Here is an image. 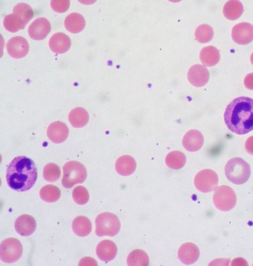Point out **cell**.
Here are the masks:
<instances>
[{
  "label": "cell",
  "instance_id": "6da1fadb",
  "mask_svg": "<svg viewBox=\"0 0 253 266\" xmlns=\"http://www.w3.org/2000/svg\"><path fill=\"white\" fill-rule=\"evenodd\" d=\"M225 123L232 132L243 135L253 130V99L245 96L234 99L227 106Z\"/></svg>",
  "mask_w": 253,
  "mask_h": 266
},
{
  "label": "cell",
  "instance_id": "7a4b0ae2",
  "mask_svg": "<svg viewBox=\"0 0 253 266\" xmlns=\"http://www.w3.org/2000/svg\"><path fill=\"white\" fill-rule=\"evenodd\" d=\"M38 171L34 161L25 156L15 157L6 171L8 185L13 190L23 192L31 189L37 179Z\"/></svg>",
  "mask_w": 253,
  "mask_h": 266
},
{
  "label": "cell",
  "instance_id": "3957f363",
  "mask_svg": "<svg viewBox=\"0 0 253 266\" xmlns=\"http://www.w3.org/2000/svg\"><path fill=\"white\" fill-rule=\"evenodd\" d=\"M225 174L232 183L241 185L246 182L251 175L249 164L241 158L229 160L225 166Z\"/></svg>",
  "mask_w": 253,
  "mask_h": 266
},
{
  "label": "cell",
  "instance_id": "277c9868",
  "mask_svg": "<svg viewBox=\"0 0 253 266\" xmlns=\"http://www.w3.org/2000/svg\"><path fill=\"white\" fill-rule=\"evenodd\" d=\"M63 175L61 180L62 186L70 189L75 184L83 183L87 177L84 166L75 160L66 162L63 167Z\"/></svg>",
  "mask_w": 253,
  "mask_h": 266
},
{
  "label": "cell",
  "instance_id": "5b68a950",
  "mask_svg": "<svg viewBox=\"0 0 253 266\" xmlns=\"http://www.w3.org/2000/svg\"><path fill=\"white\" fill-rule=\"evenodd\" d=\"M95 234L98 237L116 235L121 228L120 221L116 215L111 213L104 212L96 217Z\"/></svg>",
  "mask_w": 253,
  "mask_h": 266
},
{
  "label": "cell",
  "instance_id": "8992f818",
  "mask_svg": "<svg viewBox=\"0 0 253 266\" xmlns=\"http://www.w3.org/2000/svg\"><path fill=\"white\" fill-rule=\"evenodd\" d=\"M237 197L229 186L221 185L216 188L213 195V202L216 208L223 212L232 210L235 206Z\"/></svg>",
  "mask_w": 253,
  "mask_h": 266
},
{
  "label": "cell",
  "instance_id": "52a82bcc",
  "mask_svg": "<svg viewBox=\"0 0 253 266\" xmlns=\"http://www.w3.org/2000/svg\"><path fill=\"white\" fill-rule=\"evenodd\" d=\"M23 247L21 242L15 238L3 240L0 245V259L4 263H12L22 256Z\"/></svg>",
  "mask_w": 253,
  "mask_h": 266
},
{
  "label": "cell",
  "instance_id": "ba28073f",
  "mask_svg": "<svg viewBox=\"0 0 253 266\" xmlns=\"http://www.w3.org/2000/svg\"><path fill=\"white\" fill-rule=\"evenodd\" d=\"M196 188L200 192L208 193L216 189L218 183V177L215 171L205 169L198 172L194 178Z\"/></svg>",
  "mask_w": 253,
  "mask_h": 266
},
{
  "label": "cell",
  "instance_id": "9c48e42d",
  "mask_svg": "<svg viewBox=\"0 0 253 266\" xmlns=\"http://www.w3.org/2000/svg\"><path fill=\"white\" fill-rule=\"evenodd\" d=\"M231 36L239 45H247L253 40V26L247 22H241L233 26Z\"/></svg>",
  "mask_w": 253,
  "mask_h": 266
},
{
  "label": "cell",
  "instance_id": "30bf717a",
  "mask_svg": "<svg viewBox=\"0 0 253 266\" xmlns=\"http://www.w3.org/2000/svg\"><path fill=\"white\" fill-rule=\"evenodd\" d=\"M8 53L13 58H21L27 55L29 46L27 41L23 37L15 36L10 39L6 44Z\"/></svg>",
  "mask_w": 253,
  "mask_h": 266
},
{
  "label": "cell",
  "instance_id": "8fae6325",
  "mask_svg": "<svg viewBox=\"0 0 253 266\" xmlns=\"http://www.w3.org/2000/svg\"><path fill=\"white\" fill-rule=\"evenodd\" d=\"M51 30L49 21L43 17L36 19L29 26L28 32L31 38L35 40H42L46 38Z\"/></svg>",
  "mask_w": 253,
  "mask_h": 266
},
{
  "label": "cell",
  "instance_id": "7c38bea8",
  "mask_svg": "<svg viewBox=\"0 0 253 266\" xmlns=\"http://www.w3.org/2000/svg\"><path fill=\"white\" fill-rule=\"evenodd\" d=\"M210 74L208 69L198 64L190 67L187 73V78L192 85L197 87L205 85L208 82Z\"/></svg>",
  "mask_w": 253,
  "mask_h": 266
},
{
  "label": "cell",
  "instance_id": "4fadbf2b",
  "mask_svg": "<svg viewBox=\"0 0 253 266\" xmlns=\"http://www.w3.org/2000/svg\"><path fill=\"white\" fill-rule=\"evenodd\" d=\"M200 256L198 247L190 242L185 243L179 248L178 257L179 260L184 264L190 265L195 263Z\"/></svg>",
  "mask_w": 253,
  "mask_h": 266
},
{
  "label": "cell",
  "instance_id": "5bb4252c",
  "mask_svg": "<svg viewBox=\"0 0 253 266\" xmlns=\"http://www.w3.org/2000/svg\"><path fill=\"white\" fill-rule=\"evenodd\" d=\"M37 224L35 218L31 215L24 214L20 215L14 223L15 231L21 236H28L35 231Z\"/></svg>",
  "mask_w": 253,
  "mask_h": 266
},
{
  "label": "cell",
  "instance_id": "9a60e30c",
  "mask_svg": "<svg viewBox=\"0 0 253 266\" xmlns=\"http://www.w3.org/2000/svg\"><path fill=\"white\" fill-rule=\"evenodd\" d=\"M204 139L201 132L192 129L184 135L182 145L188 151L194 152L199 150L203 145Z\"/></svg>",
  "mask_w": 253,
  "mask_h": 266
},
{
  "label": "cell",
  "instance_id": "2e32d148",
  "mask_svg": "<svg viewBox=\"0 0 253 266\" xmlns=\"http://www.w3.org/2000/svg\"><path fill=\"white\" fill-rule=\"evenodd\" d=\"M68 133L67 125L59 121L51 123L47 129V136L50 141L55 143L64 142L67 139Z\"/></svg>",
  "mask_w": 253,
  "mask_h": 266
},
{
  "label": "cell",
  "instance_id": "e0dca14e",
  "mask_svg": "<svg viewBox=\"0 0 253 266\" xmlns=\"http://www.w3.org/2000/svg\"><path fill=\"white\" fill-rule=\"evenodd\" d=\"M71 40L68 36L58 32L53 34L49 39V46L54 53L61 54L67 52L70 48Z\"/></svg>",
  "mask_w": 253,
  "mask_h": 266
},
{
  "label": "cell",
  "instance_id": "ac0fdd59",
  "mask_svg": "<svg viewBox=\"0 0 253 266\" xmlns=\"http://www.w3.org/2000/svg\"><path fill=\"white\" fill-rule=\"evenodd\" d=\"M117 248L113 241L104 240L97 245L96 254L98 258L103 262H108L113 260L116 256Z\"/></svg>",
  "mask_w": 253,
  "mask_h": 266
},
{
  "label": "cell",
  "instance_id": "d6986e66",
  "mask_svg": "<svg viewBox=\"0 0 253 266\" xmlns=\"http://www.w3.org/2000/svg\"><path fill=\"white\" fill-rule=\"evenodd\" d=\"M136 167L134 159L128 155H124L119 157L115 163L117 172L122 176H128L132 174Z\"/></svg>",
  "mask_w": 253,
  "mask_h": 266
},
{
  "label": "cell",
  "instance_id": "ffe728a7",
  "mask_svg": "<svg viewBox=\"0 0 253 266\" xmlns=\"http://www.w3.org/2000/svg\"><path fill=\"white\" fill-rule=\"evenodd\" d=\"M85 21L80 14L73 12L67 15L64 20V26L67 30L72 33H78L84 29Z\"/></svg>",
  "mask_w": 253,
  "mask_h": 266
},
{
  "label": "cell",
  "instance_id": "44dd1931",
  "mask_svg": "<svg viewBox=\"0 0 253 266\" xmlns=\"http://www.w3.org/2000/svg\"><path fill=\"white\" fill-rule=\"evenodd\" d=\"M220 53L215 47L209 46L203 48L200 53V59L202 64L208 67L216 64L220 60Z\"/></svg>",
  "mask_w": 253,
  "mask_h": 266
},
{
  "label": "cell",
  "instance_id": "7402d4cb",
  "mask_svg": "<svg viewBox=\"0 0 253 266\" xmlns=\"http://www.w3.org/2000/svg\"><path fill=\"white\" fill-rule=\"evenodd\" d=\"M72 228L74 233L79 237L88 235L92 229L90 220L84 216H78L73 221Z\"/></svg>",
  "mask_w": 253,
  "mask_h": 266
},
{
  "label": "cell",
  "instance_id": "603a6c76",
  "mask_svg": "<svg viewBox=\"0 0 253 266\" xmlns=\"http://www.w3.org/2000/svg\"><path fill=\"white\" fill-rule=\"evenodd\" d=\"M244 11V7L239 0L227 1L223 8V13L227 19L235 20L239 18Z\"/></svg>",
  "mask_w": 253,
  "mask_h": 266
},
{
  "label": "cell",
  "instance_id": "cb8c5ba5",
  "mask_svg": "<svg viewBox=\"0 0 253 266\" xmlns=\"http://www.w3.org/2000/svg\"><path fill=\"white\" fill-rule=\"evenodd\" d=\"M87 111L82 107H76L72 110L69 114L70 123L75 127H82L84 126L88 120Z\"/></svg>",
  "mask_w": 253,
  "mask_h": 266
},
{
  "label": "cell",
  "instance_id": "d4e9b609",
  "mask_svg": "<svg viewBox=\"0 0 253 266\" xmlns=\"http://www.w3.org/2000/svg\"><path fill=\"white\" fill-rule=\"evenodd\" d=\"M3 24L6 30L12 33L23 29L27 24L19 15L14 13L5 16Z\"/></svg>",
  "mask_w": 253,
  "mask_h": 266
},
{
  "label": "cell",
  "instance_id": "484cf974",
  "mask_svg": "<svg viewBox=\"0 0 253 266\" xmlns=\"http://www.w3.org/2000/svg\"><path fill=\"white\" fill-rule=\"evenodd\" d=\"M186 161L185 155L179 151H173L169 153L165 159L167 165L173 169H179L182 168Z\"/></svg>",
  "mask_w": 253,
  "mask_h": 266
},
{
  "label": "cell",
  "instance_id": "4316f807",
  "mask_svg": "<svg viewBox=\"0 0 253 266\" xmlns=\"http://www.w3.org/2000/svg\"><path fill=\"white\" fill-rule=\"evenodd\" d=\"M149 263V259L147 254L142 250H133L127 258V264L129 266H147Z\"/></svg>",
  "mask_w": 253,
  "mask_h": 266
},
{
  "label": "cell",
  "instance_id": "83f0119b",
  "mask_svg": "<svg viewBox=\"0 0 253 266\" xmlns=\"http://www.w3.org/2000/svg\"><path fill=\"white\" fill-rule=\"evenodd\" d=\"M39 194L43 201L48 203H53L59 199L61 192L57 187L49 184L42 187Z\"/></svg>",
  "mask_w": 253,
  "mask_h": 266
},
{
  "label": "cell",
  "instance_id": "f1b7e54d",
  "mask_svg": "<svg viewBox=\"0 0 253 266\" xmlns=\"http://www.w3.org/2000/svg\"><path fill=\"white\" fill-rule=\"evenodd\" d=\"M195 36L199 42L207 43L212 39L213 36V31L212 27L209 25L201 24L196 28Z\"/></svg>",
  "mask_w": 253,
  "mask_h": 266
},
{
  "label": "cell",
  "instance_id": "f546056e",
  "mask_svg": "<svg viewBox=\"0 0 253 266\" xmlns=\"http://www.w3.org/2000/svg\"><path fill=\"white\" fill-rule=\"evenodd\" d=\"M42 175L43 178L47 181L54 182L60 176V168L54 163H48L43 167Z\"/></svg>",
  "mask_w": 253,
  "mask_h": 266
},
{
  "label": "cell",
  "instance_id": "4dcf8cb0",
  "mask_svg": "<svg viewBox=\"0 0 253 266\" xmlns=\"http://www.w3.org/2000/svg\"><path fill=\"white\" fill-rule=\"evenodd\" d=\"M13 13L19 15L26 24L34 16L31 7L23 2L19 3L14 6L13 9Z\"/></svg>",
  "mask_w": 253,
  "mask_h": 266
},
{
  "label": "cell",
  "instance_id": "1f68e13d",
  "mask_svg": "<svg viewBox=\"0 0 253 266\" xmlns=\"http://www.w3.org/2000/svg\"><path fill=\"white\" fill-rule=\"evenodd\" d=\"M72 198L77 204L84 205L89 200V194L84 187L77 186L73 190Z\"/></svg>",
  "mask_w": 253,
  "mask_h": 266
},
{
  "label": "cell",
  "instance_id": "d6a6232c",
  "mask_svg": "<svg viewBox=\"0 0 253 266\" xmlns=\"http://www.w3.org/2000/svg\"><path fill=\"white\" fill-rule=\"evenodd\" d=\"M50 6L52 9L58 13H63L66 11L70 6L69 0H51Z\"/></svg>",
  "mask_w": 253,
  "mask_h": 266
},
{
  "label": "cell",
  "instance_id": "836d02e7",
  "mask_svg": "<svg viewBox=\"0 0 253 266\" xmlns=\"http://www.w3.org/2000/svg\"><path fill=\"white\" fill-rule=\"evenodd\" d=\"M244 83L247 89L253 90V73H249L246 76Z\"/></svg>",
  "mask_w": 253,
  "mask_h": 266
},
{
  "label": "cell",
  "instance_id": "e575fe53",
  "mask_svg": "<svg viewBox=\"0 0 253 266\" xmlns=\"http://www.w3.org/2000/svg\"><path fill=\"white\" fill-rule=\"evenodd\" d=\"M79 266H97V264L93 259L85 257L80 261Z\"/></svg>",
  "mask_w": 253,
  "mask_h": 266
},
{
  "label": "cell",
  "instance_id": "d590c367",
  "mask_svg": "<svg viewBox=\"0 0 253 266\" xmlns=\"http://www.w3.org/2000/svg\"><path fill=\"white\" fill-rule=\"evenodd\" d=\"M245 147L248 153L253 155V135L247 139L245 144Z\"/></svg>",
  "mask_w": 253,
  "mask_h": 266
},
{
  "label": "cell",
  "instance_id": "8d00e7d4",
  "mask_svg": "<svg viewBox=\"0 0 253 266\" xmlns=\"http://www.w3.org/2000/svg\"><path fill=\"white\" fill-rule=\"evenodd\" d=\"M231 266H248L247 262L243 258H238L233 260Z\"/></svg>",
  "mask_w": 253,
  "mask_h": 266
},
{
  "label": "cell",
  "instance_id": "74e56055",
  "mask_svg": "<svg viewBox=\"0 0 253 266\" xmlns=\"http://www.w3.org/2000/svg\"><path fill=\"white\" fill-rule=\"evenodd\" d=\"M250 60H251L252 64L253 65V53L251 54Z\"/></svg>",
  "mask_w": 253,
  "mask_h": 266
},
{
  "label": "cell",
  "instance_id": "f35d334b",
  "mask_svg": "<svg viewBox=\"0 0 253 266\" xmlns=\"http://www.w3.org/2000/svg\"></svg>",
  "mask_w": 253,
  "mask_h": 266
}]
</instances>
